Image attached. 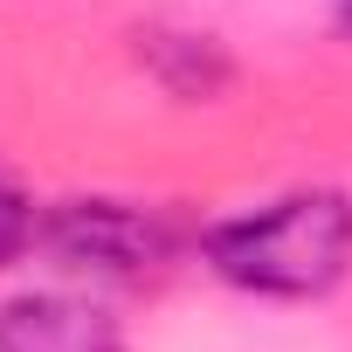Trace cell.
I'll use <instances>...</instances> for the list:
<instances>
[{
    "label": "cell",
    "instance_id": "4",
    "mask_svg": "<svg viewBox=\"0 0 352 352\" xmlns=\"http://www.w3.org/2000/svg\"><path fill=\"white\" fill-rule=\"evenodd\" d=\"M35 235H42V221H35V201H28V194L8 180V173H0V270H8V263H21Z\"/></svg>",
    "mask_w": 352,
    "mask_h": 352
},
{
    "label": "cell",
    "instance_id": "1",
    "mask_svg": "<svg viewBox=\"0 0 352 352\" xmlns=\"http://www.w3.org/2000/svg\"><path fill=\"white\" fill-rule=\"evenodd\" d=\"M201 256L221 283L249 297H324L352 270V201L338 187H297L249 214H228L201 235Z\"/></svg>",
    "mask_w": 352,
    "mask_h": 352
},
{
    "label": "cell",
    "instance_id": "3",
    "mask_svg": "<svg viewBox=\"0 0 352 352\" xmlns=\"http://www.w3.org/2000/svg\"><path fill=\"white\" fill-rule=\"evenodd\" d=\"M0 352H124V324L83 290H21L0 304Z\"/></svg>",
    "mask_w": 352,
    "mask_h": 352
},
{
    "label": "cell",
    "instance_id": "5",
    "mask_svg": "<svg viewBox=\"0 0 352 352\" xmlns=\"http://www.w3.org/2000/svg\"><path fill=\"white\" fill-rule=\"evenodd\" d=\"M331 21H338V28L352 35V0H331Z\"/></svg>",
    "mask_w": 352,
    "mask_h": 352
},
{
    "label": "cell",
    "instance_id": "2",
    "mask_svg": "<svg viewBox=\"0 0 352 352\" xmlns=\"http://www.w3.org/2000/svg\"><path fill=\"white\" fill-rule=\"evenodd\" d=\"M42 242L83 276H145L166 263V221L131 201H63L42 221Z\"/></svg>",
    "mask_w": 352,
    "mask_h": 352
}]
</instances>
